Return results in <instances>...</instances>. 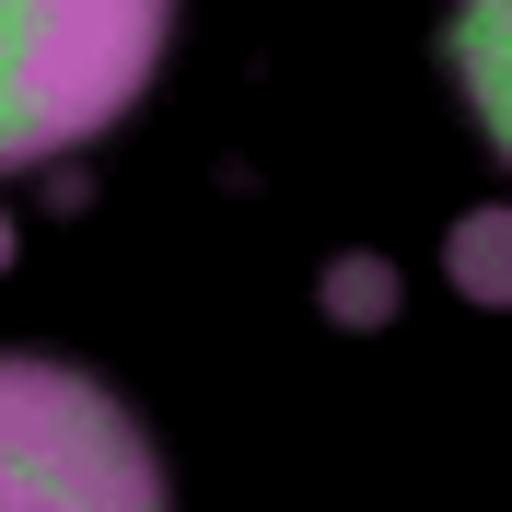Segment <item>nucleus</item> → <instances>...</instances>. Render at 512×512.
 I'll return each mask as SVG.
<instances>
[{
	"label": "nucleus",
	"instance_id": "1",
	"mask_svg": "<svg viewBox=\"0 0 512 512\" xmlns=\"http://www.w3.org/2000/svg\"><path fill=\"white\" fill-rule=\"evenodd\" d=\"M175 0H0V175L59 163L152 94Z\"/></svg>",
	"mask_w": 512,
	"mask_h": 512
},
{
	"label": "nucleus",
	"instance_id": "2",
	"mask_svg": "<svg viewBox=\"0 0 512 512\" xmlns=\"http://www.w3.org/2000/svg\"><path fill=\"white\" fill-rule=\"evenodd\" d=\"M0 512H163V466L94 373L0 361Z\"/></svg>",
	"mask_w": 512,
	"mask_h": 512
},
{
	"label": "nucleus",
	"instance_id": "3",
	"mask_svg": "<svg viewBox=\"0 0 512 512\" xmlns=\"http://www.w3.org/2000/svg\"><path fill=\"white\" fill-rule=\"evenodd\" d=\"M443 70H454V105L478 128V152H512V0H454L443 24Z\"/></svg>",
	"mask_w": 512,
	"mask_h": 512
},
{
	"label": "nucleus",
	"instance_id": "4",
	"mask_svg": "<svg viewBox=\"0 0 512 512\" xmlns=\"http://www.w3.org/2000/svg\"><path fill=\"white\" fill-rule=\"evenodd\" d=\"M443 268H454L466 303H512V210H466L454 245H443Z\"/></svg>",
	"mask_w": 512,
	"mask_h": 512
},
{
	"label": "nucleus",
	"instance_id": "5",
	"mask_svg": "<svg viewBox=\"0 0 512 512\" xmlns=\"http://www.w3.org/2000/svg\"><path fill=\"white\" fill-rule=\"evenodd\" d=\"M315 303H326V326H350V338H361V326H384V315H396V268L350 245V256H326Z\"/></svg>",
	"mask_w": 512,
	"mask_h": 512
},
{
	"label": "nucleus",
	"instance_id": "6",
	"mask_svg": "<svg viewBox=\"0 0 512 512\" xmlns=\"http://www.w3.org/2000/svg\"><path fill=\"white\" fill-rule=\"evenodd\" d=\"M0 268H12V210H0Z\"/></svg>",
	"mask_w": 512,
	"mask_h": 512
}]
</instances>
